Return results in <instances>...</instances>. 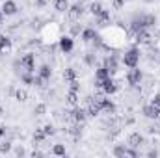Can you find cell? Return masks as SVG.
I'll list each match as a JSON object with an SVG mask.
<instances>
[{"instance_id": "1", "label": "cell", "mask_w": 160, "mask_h": 158, "mask_svg": "<svg viewBox=\"0 0 160 158\" xmlns=\"http://www.w3.org/2000/svg\"><path fill=\"white\" fill-rule=\"evenodd\" d=\"M138 60H140L138 48H130V50L125 52V56H123V63H125L127 67H136V65H138Z\"/></svg>"}, {"instance_id": "2", "label": "cell", "mask_w": 160, "mask_h": 158, "mask_svg": "<svg viewBox=\"0 0 160 158\" xmlns=\"http://www.w3.org/2000/svg\"><path fill=\"white\" fill-rule=\"evenodd\" d=\"M143 78V75H142V71L140 69H136V67H130V71L127 73V82L130 84V86H138L140 82Z\"/></svg>"}, {"instance_id": "3", "label": "cell", "mask_w": 160, "mask_h": 158, "mask_svg": "<svg viewBox=\"0 0 160 158\" xmlns=\"http://www.w3.org/2000/svg\"><path fill=\"white\" fill-rule=\"evenodd\" d=\"M21 65H22L28 73H32V71L36 69V58H34V54H24V56L21 58Z\"/></svg>"}, {"instance_id": "4", "label": "cell", "mask_w": 160, "mask_h": 158, "mask_svg": "<svg viewBox=\"0 0 160 158\" xmlns=\"http://www.w3.org/2000/svg\"><path fill=\"white\" fill-rule=\"evenodd\" d=\"M108 73H110V77L112 75H116L118 73V60H116V56H106L104 58V65H102Z\"/></svg>"}, {"instance_id": "5", "label": "cell", "mask_w": 160, "mask_h": 158, "mask_svg": "<svg viewBox=\"0 0 160 158\" xmlns=\"http://www.w3.org/2000/svg\"><path fill=\"white\" fill-rule=\"evenodd\" d=\"M143 116L149 117V119H157V121H160V108L153 106V104H149V106L143 108Z\"/></svg>"}, {"instance_id": "6", "label": "cell", "mask_w": 160, "mask_h": 158, "mask_svg": "<svg viewBox=\"0 0 160 158\" xmlns=\"http://www.w3.org/2000/svg\"><path fill=\"white\" fill-rule=\"evenodd\" d=\"M69 116H71V119L75 121V123H84L86 121V116H88V112L86 110H82V108H75L73 112H69Z\"/></svg>"}, {"instance_id": "7", "label": "cell", "mask_w": 160, "mask_h": 158, "mask_svg": "<svg viewBox=\"0 0 160 158\" xmlns=\"http://www.w3.org/2000/svg\"><path fill=\"white\" fill-rule=\"evenodd\" d=\"M101 110H102V108H101V104H99V102L91 97V101L88 102V116L95 117V116H99V114H101Z\"/></svg>"}, {"instance_id": "8", "label": "cell", "mask_w": 160, "mask_h": 158, "mask_svg": "<svg viewBox=\"0 0 160 158\" xmlns=\"http://www.w3.org/2000/svg\"><path fill=\"white\" fill-rule=\"evenodd\" d=\"M2 13H4V15H15V13H17V4H15L13 0H6V2L2 4Z\"/></svg>"}, {"instance_id": "9", "label": "cell", "mask_w": 160, "mask_h": 158, "mask_svg": "<svg viewBox=\"0 0 160 158\" xmlns=\"http://www.w3.org/2000/svg\"><path fill=\"white\" fill-rule=\"evenodd\" d=\"M116 89H118V84H116L112 78H106L104 82H102V93L112 95V93H116Z\"/></svg>"}, {"instance_id": "10", "label": "cell", "mask_w": 160, "mask_h": 158, "mask_svg": "<svg viewBox=\"0 0 160 158\" xmlns=\"http://www.w3.org/2000/svg\"><path fill=\"white\" fill-rule=\"evenodd\" d=\"M142 143H143V136H142L140 132H132V134L128 136V145H130V147L136 149V147H140Z\"/></svg>"}, {"instance_id": "11", "label": "cell", "mask_w": 160, "mask_h": 158, "mask_svg": "<svg viewBox=\"0 0 160 158\" xmlns=\"http://www.w3.org/2000/svg\"><path fill=\"white\" fill-rule=\"evenodd\" d=\"M136 43H140V45H149V43H151V34L145 32V30H140V32L136 34Z\"/></svg>"}, {"instance_id": "12", "label": "cell", "mask_w": 160, "mask_h": 158, "mask_svg": "<svg viewBox=\"0 0 160 158\" xmlns=\"http://www.w3.org/2000/svg\"><path fill=\"white\" fill-rule=\"evenodd\" d=\"M9 50H11V39L2 36L0 37V54H8Z\"/></svg>"}, {"instance_id": "13", "label": "cell", "mask_w": 160, "mask_h": 158, "mask_svg": "<svg viewBox=\"0 0 160 158\" xmlns=\"http://www.w3.org/2000/svg\"><path fill=\"white\" fill-rule=\"evenodd\" d=\"M60 48H62L63 52H71V50H73V39H71V37H62V39H60Z\"/></svg>"}, {"instance_id": "14", "label": "cell", "mask_w": 160, "mask_h": 158, "mask_svg": "<svg viewBox=\"0 0 160 158\" xmlns=\"http://www.w3.org/2000/svg\"><path fill=\"white\" fill-rule=\"evenodd\" d=\"M82 13H84V7H82V4H75L73 7H69V15H71V19H78Z\"/></svg>"}, {"instance_id": "15", "label": "cell", "mask_w": 160, "mask_h": 158, "mask_svg": "<svg viewBox=\"0 0 160 158\" xmlns=\"http://www.w3.org/2000/svg\"><path fill=\"white\" fill-rule=\"evenodd\" d=\"M101 108H102L104 112H108V114H114V112H116V106H114V102H112L110 99H106V97H104V101H102Z\"/></svg>"}, {"instance_id": "16", "label": "cell", "mask_w": 160, "mask_h": 158, "mask_svg": "<svg viewBox=\"0 0 160 158\" xmlns=\"http://www.w3.org/2000/svg\"><path fill=\"white\" fill-rule=\"evenodd\" d=\"M82 39H84V41H93V39H97V34H95V30H91V28H86V30H82Z\"/></svg>"}, {"instance_id": "17", "label": "cell", "mask_w": 160, "mask_h": 158, "mask_svg": "<svg viewBox=\"0 0 160 158\" xmlns=\"http://www.w3.org/2000/svg\"><path fill=\"white\" fill-rule=\"evenodd\" d=\"M95 78H97V82H104L106 78H110V73H108L104 67H101V69H97V73H95Z\"/></svg>"}, {"instance_id": "18", "label": "cell", "mask_w": 160, "mask_h": 158, "mask_svg": "<svg viewBox=\"0 0 160 158\" xmlns=\"http://www.w3.org/2000/svg\"><path fill=\"white\" fill-rule=\"evenodd\" d=\"M67 102L73 104V106H77V104H78V91L69 89V93H67Z\"/></svg>"}, {"instance_id": "19", "label": "cell", "mask_w": 160, "mask_h": 158, "mask_svg": "<svg viewBox=\"0 0 160 158\" xmlns=\"http://www.w3.org/2000/svg\"><path fill=\"white\" fill-rule=\"evenodd\" d=\"M54 7L63 13V11L69 9V2H67V0H54Z\"/></svg>"}, {"instance_id": "20", "label": "cell", "mask_w": 160, "mask_h": 158, "mask_svg": "<svg viewBox=\"0 0 160 158\" xmlns=\"http://www.w3.org/2000/svg\"><path fill=\"white\" fill-rule=\"evenodd\" d=\"M15 99H17L19 102L28 101V91H26V89H15Z\"/></svg>"}, {"instance_id": "21", "label": "cell", "mask_w": 160, "mask_h": 158, "mask_svg": "<svg viewBox=\"0 0 160 158\" xmlns=\"http://www.w3.org/2000/svg\"><path fill=\"white\" fill-rule=\"evenodd\" d=\"M50 75H52V69H50L48 65H41V67H39V77H41V78L48 80V78H50Z\"/></svg>"}, {"instance_id": "22", "label": "cell", "mask_w": 160, "mask_h": 158, "mask_svg": "<svg viewBox=\"0 0 160 158\" xmlns=\"http://www.w3.org/2000/svg\"><path fill=\"white\" fill-rule=\"evenodd\" d=\"M45 138H47L45 130H43V128H36V132H34V141H36V145H38V143H41Z\"/></svg>"}, {"instance_id": "23", "label": "cell", "mask_w": 160, "mask_h": 158, "mask_svg": "<svg viewBox=\"0 0 160 158\" xmlns=\"http://www.w3.org/2000/svg\"><path fill=\"white\" fill-rule=\"evenodd\" d=\"M89 11L97 17V15L102 11V4H101V2H91V4H89Z\"/></svg>"}, {"instance_id": "24", "label": "cell", "mask_w": 160, "mask_h": 158, "mask_svg": "<svg viewBox=\"0 0 160 158\" xmlns=\"http://www.w3.org/2000/svg\"><path fill=\"white\" fill-rule=\"evenodd\" d=\"M63 78L69 80V82H71V80H75V78H77V69H73V67L65 69V71H63Z\"/></svg>"}, {"instance_id": "25", "label": "cell", "mask_w": 160, "mask_h": 158, "mask_svg": "<svg viewBox=\"0 0 160 158\" xmlns=\"http://www.w3.org/2000/svg\"><path fill=\"white\" fill-rule=\"evenodd\" d=\"M97 19H99V22H101V24L108 22V21H110V11H108V9H102V11L97 15Z\"/></svg>"}, {"instance_id": "26", "label": "cell", "mask_w": 160, "mask_h": 158, "mask_svg": "<svg viewBox=\"0 0 160 158\" xmlns=\"http://www.w3.org/2000/svg\"><path fill=\"white\" fill-rule=\"evenodd\" d=\"M142 22H143V28H145V26H153V24L157 22V19H155L153 15H143V17H142Z\"/></svg>"}, {"instance_id": "27", "label": "cell", "mask_w": 160, "mask_h": 158, "mask_svg": "<svg viewBox=\"0 0 160 158\" xmlns=\"http://www.w3.org/2000/svg\"><path fill=\"white\" fill-rule=\"evenodd\" d=\"M52 153H54L56 156H63V155H65V147H63L62 143H58V145L52 147Z\"/></svg>"}, {"instance_id": "28", "label": "cell", "mask_w": 160, "mask_h": 158, "mask_svg": "<svg viewBox=\"0 0 160 158\" xmlns=\"http://www.w3.org/2000/svg\"><path fill=\"white\" fill-rule=\"evenodd\" d=\"M71 136H75V138H80V126H78V123L77 125H73V126H69V130H67Z\"/></svg>"}, {"instance_id": "29", "label": "cell", "mask_w": 160, "mask_h": 158, "mask_svg": "<svg viewBox=\"0 0 160 158\" xmlns=\"http://www.w3.org/2000/svg\"><path fill=\"white\" fill-rule=\"evenodd\" d=\"M11 151V143L9 141H2L0 143V153H9Z\"/></svg>"}, {"instance_id": "30", "label": "cell", "mask_w": 160, "mask_h": 158, "mask_svg": "<svg viewBox=\"0 0 160 158\" xmlns=\"http://www.w3.org/2000/svg\"><path fill=\"white\" fill-rule=\"evenodd\" d=\"M125 149H127V147H123V145H118V147H116V149H114V155H116V156H125Z\"/></svg>"}, {"instance_id": "31", "label": "cell", "mask_w": 160, "mask_h": 158, "mask_svg": "<svg viewBox=\"0 0 160 158\" xmlns=\"http://www.w3.org/2000/svg\"><path fill=\"white\" fill-rule=\"evenodd\" d=\"M147 132L149 134H160V126L158 125H149L147 126Z\"/></svg>"}, {"instance_id": "32", "label": "cell", "mask_w": 160, "mask_h": 158, "mask_svg": "<svg viewBox=\"0 0 160 158\" xmlns=\"http://www.w3.org/2000/svg\"><path fill=\"white\" fill-rule=\"evenodd\" d=\"M21 78H22V82H24V84H34V77H32L30 73H24Z\"/></svg>"}, {"instance_id": "33", "label": "cell", "mask_w": 160, "mask_h": 158, "mask_svg": "<svg viewBox=\"0 0 160 158\" xmlns=\"http://www.w3.org/2000/svg\"><path fill=\"white\" fill-rule=\"evenodd\" d=\"M34 112H36L38 116H43V114L47 112V106H45V104H38V106L34 108Z\"/></svg>"}, {"instance_id": "34", "label": "cell", "mask_w": 160, "mask_h": 158, "mask_svg": "<svg viewBox=\"0 0 160 158\" xmlns=\"http://www.w3.org/2000/svg\"><path fill=\"white\" fill-rule=\"evenodd\" d=\"M125 156H132V158H136V156H138V151H136L134 147H132V149H128V147H127V149H125Z\"/></svg>"}, {"instance_id": "35", "label": "cell", "mask_w": 160, "mask_h": 158, "mask_svg": "<svg viewBox=\"0 0 160 158\" xmlns=\"http://www.w3.org/2000/svg\"><path fill=\"white\" fill-rule=\"evenodd\" d=\"M43 130H45V134H47V136H52V134L56 132L52 125H45V126H43Z\"/></svg>"}, {"instance_id": "36", "label": "cell", "mask_w": 160, "mask_h": 158, "mask_svg": "<svg viewBox=\"0 0 160 158\" xmlns=\"http://www.w3.org/2000/svg\"><path fill=\"white\" fill-rule=\"evenodd\" d=\"M32 86L43 87V86H45V78H41V77H36V78H34V84H32Z\"/></svg>"}, {"instance_id": "37", "label": "cell", "mask_w": 160, "mask_h": 158, "mask_svg": "<svg viewBox=\"0 0 160 158\" xmlns=\"http://www.w3.org/2000/svg\"><path fill=\"white\" fill-rule=\"evenodd\" d=\"M82 30H84L82 26H78V24H75V26L71 28V34H73V36H78V34H82Z\"/></svg>"}, {"instance_id": "38", "label": "cell", "mask_w": 160, "mask_h": 158, "mask_svg": "<svg viewBox=\"0 0 160 158\" xmlns=\"http://www.w3.org/2000/svg\"><path fill=\"white\" fill-rule=\"evenodd\" d=\"M15 155H17V156H24V155H26V151H24V147H21V145H19V147L15 149Z\"/></svg>"}, {"instance_id": "39", "label": "cell", "mask_w": 160, "mask_h": 158, "mask_svg": "<svg viewBox=\"0 0 160 158\" xmlns=\"http://www.w3.org/2000/svg\"><path fill=\"white\" fill-rule=\"evenodd\" d=\"M153 106H157V108H160V93H157V95L153 97Z\"/></svg>"}, {"instance_id": "40", "label": "cell", "mask_w": 160, "mask_h": 158, "mask_svg": "<svg viewBox=\"0 0 160 158\" xmlns=\"http://www.w3.org/2000/svg\"><path fill=\"white\" fill-rule=\"evenodd\" d=\"M71 89H75V91H78V89H80V84H78V80H77V78L71 80Z\"/></svg>"}, {"instance_id": "41", "label": "cell", "mask_w": 160, "mask_h": 158, "mask_svg": "<svg viewBox=\"0 0 160 158\" xmlns=\"http://www.w3.org/2000/svg\"><path fill=\"white\" fill-rule=\"evenodd\" d=\"M86 63H89V65H93V63H95V58H93V54H88V56H86Z\"/></svg>"}, {"instance_id": "42", "label": "cell", "mask_w": 160, "mask_h": 158, "mask_svg": "<svg viewBox=\"0 0 160 158\" xmlns=\"http://www.w3.org/2000/svg\"><path fill=\"white\" fill-rule=\"evenodd\" d=\"M147 156H149V158H157V156H158V153H157V151H149V153H147Z\"/></svg>"}, {"instance_id": "43", "label": "cell", "mask_w": 160, "mask_h": 158, "mask_svg": "<svg viewBox=\"0 0 160 158\" xmlns=\"http://www.w3.org/2000/svg\"><path fill=\"white\" fill-rule=\"evenodd\" d=\"M123 4H125V0H114V6H116V7H121Z\"/></svg>"}, {"instance_id": "44", "label": "cell", "mask_w": 160, "mask_h": 158, "mask_svg": "<svg viewBox=\"0 0 160 158\" xmlns=\"http://www.w3.org/2000/svg\"><path fill=\"white\" fill-rule=\"evenodd\" d=\"M47 2H48V0H36V4H38L39 7H43V6H47Z\"/></svg>"}, {"instance_id": "45", "label": "cell", "mask_w": 160, "mask_h": 158, "mask_svg": "<svg viewBox=\"0 0 160 158\" xmlns=\"http://www.w3.org/2000/svg\"><path fill=\"white\" fill-rule=\"evenodd\" d=\"M32 156H34V158H39V156H43V153H41V151H34V153H32Z\"/></svg>"}, {"instance_id": "46", "label": "cell", "mask_w": 160, "mask_h": 158, "mask_svg": "<svg viewBox=\"0 0 160 158\" xmlns=\"http://www.w3.org/2000/svg\"><path fill=\"white\" fill-rule=\"evenodd\" d=\"M4 134H6V128H4V126H2V125H0V138H2V136H4Z\"/></svg>"}, {"instance_id": "47", "label": "cell", "mask_w": 160, "mask_h": 158, "mask_svg": "<svg viewBox=\"0 0 160 158\" xmlns=\"http://www.w3.org/2000/svg\"><path fill=\"white\" fill-rule=\"evenodd\" d=\"M0 21H2V15H0Z\"/></svg>"}]
</instances>
